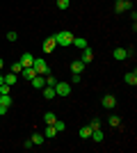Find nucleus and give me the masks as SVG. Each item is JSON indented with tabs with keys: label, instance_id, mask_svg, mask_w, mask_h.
<instances>
[{
	"label": "nucleus",
	"instance_id": "f3484780",
	"mask_svg": "<svg viewBox=\"0 0 137 153\" xmlns=\"http://www.w3.org/2000/svg\"><path fill=\"white\" fill-rule=\"evenodd\" d=\"M32 62H34V55H30V53H25V55L21 57V64H23V69H25V66H32Z\"/></svg>",
	"mask_w": 137,
	"mask_h": 153
},
{
	"label": "nucleus",
	"instance_id": "b1692460",
	"mask_svg": "<svg viewBox=\"0 0 137 153\" xmlns=\"http://www.w3.org/2000/svg\"><path fill=\"white\" fill-rule=\"evenodd\" d=\"M53 126H55V130H57V133H62V130L66 128V123L62 121V119H55V123H53Z\"/></svg>",
	"mask_w": 137,
	"mask_h": 153
},
{
	"label": "nucleus",
	"instance_id": "20e7f679",
	"mask_svg": "<svg viewBox=\"0 0 137 153\" xmlns=\"http://www.w3.org/2000/svg\"><path fill=\"white\" fill-rule=\"evenodd\" d=\"M128 9H133V0H114V12L117 14H124Z\"/></svg>",
	"mask_w": 137,
	"mask_h": 153
},
{
	"label": "nucleus",
	"instance_id": "2f4dec72",
	"mask_svg": "<svg viewBox=\"0 0 137 153\" xmlns=\"http://www.w3.org/2000/svg\"><path fill=\"white\" fill-rule=\"evenodd\" d=\"M2 66H5V62H2V59H0V71H2Z\"/></svg>",
	"mask_w": 137,
	"mask_h": 153
},
{
	"label": "nucleus",
	"instance_id": "423d86ee",
	"mask_svg": "<svg viewBox=\"0 0 137 153\" xmlns=\"http://www.w3.org/2000/svg\"><path fill=\"white\" fill-rule=\"evenodd\" d=\"M57 48V41H55V37H46L44 39V53H53Z\"/></svg>",
	"mask_w": 137,
	"mask_h": 153
},
{
	"label": "nucleus",
	"instance_id": "a878e982",
	"mask_svg": "<svg viewBox=\"0 0 137 153\" xmlns=\"http://www.w3.org/2000/svg\"><path fill=\"white\" fill-rule=\"evenodd\" d=\"M69 5H71V0H57V7L64 12V9H69Z\"/></svg>",
	"mask_w": 137,
	"mask_h": 153
},
{
	"label": "nucleus",
	"instance_id": "0eeeda50",
	"mask_svg": "<svg viewBox=\"0 0 137 153\" xmlns=\"http://www.w3.org/2000/svg\"><path fill=\"white\" fill-rule=\"evenodd\" d=\"M114 105H117V98H114V94H105V96H103V108L112 110Z\"/></svg>",
	"mask_w": 137,
	"mask_h": 153
},
{
	"label": "nucleus",
	"instance_id": "a211bd4d",
	"mask_svg": "<svg viewBox=\"0 0 137 153\" xmlns=\"http://www.w3.org/2000/svg\"><path fill=\"white\" fill-rule=\"evenodd\" d=\"M30 140H32V144H34V146H41L46 137H44V133H34L32 137H30Z\"/></svg>",
	"mask_w": 137,
	"mask_h": 153
},
{
	"label": "nucleus",
	"instance_id": "39448f33",
	"mask_svg": "<svg viewBox=\"0 0 137 153\" xmlns=\"http://www.w3.org/2000/svg\"><path fill=\"white\" fill-rule=\"evenodd\" d=\"M12 96H9V94H2V96H0V114H5V112H7V110H9V108H12Z\"/></svg>",
	"mask_w": 137,
	"mask_h": 153
},
{
	"label": "nucleus",
	"instance_id": "c756f323",
	"mask_svg": "<svg viewBox=\"0 0 137 153\" xmlns=\"http://www.w3.org/2000/svg\"><path fill=\"white\" fill-rule=\"evenodd\" d=\"M89 126H91V128H101V121H98V119H91Z\"/></svg>",
	"mask_w": 137,
	"mask_h": 153
},
{
	"label": "nucleus",
	"instance_id": "5701e85b",
	"mask_svg": "<svg viewBox=\"0 0 137 153\" xmlns=\"http://www.w3.org/2000/svg\"><path fill=\"white\" fill-rule=\"evenodd\" d=\"M107 123H110V126H112V128H119V126H121V119H119V117H117V114H112V117H110V119H107Z\"/></svg>",
	"mask_w": 137,
	"mask_h": 153
},
{
	"label": "nucleus",
	"instance_id": "f8f14e48",
	"mask_svg": "<svg viewBox=\"0 0 137 153\" xmlns=\"http://www.w3.org/2000/svg\"><path fill=\"white\" fill-rule=\"evenodd\" d=\"M71 46H76V48H80V51H82V48H87V39H82V37H73V41H71Z\"/></svg>",
	"mask_w": 137,
	"mask_h": 153
},
{
	"label": "nucleus",
	"instance_id": "393cba45",
	"mask_svg": "<svg viewBox=\"0 0 137 153\" xmlns=\"http://www.w3.org/2000/svg\"><path fill=\"white\" fill-rule=\"evenodd\" d=\"M21 71H23V64H21V62H14V64H12V73H16V76H19Z\"/></svg>",
	"mask_w": 137,
	"mask_h": 153
},
{
	"label": "nucleus",
	"instance_id": "2eb2a0df",
	"mask_svg": "<svg viewBox=\"0 0 137 153\" xmlns=\"http://www.w3.org/2000/svg\"><path fill=\"white\" fill-rule=\"evenodd\" d=\"M82 71H85V64L80 62V59L71 62V73H82Z\"/></svg>",
	"mask_w": 137,
	"mask_h": 153
},
{
	"label": "nucleus",
	"instance_id": "4be33fe9",
	"mask_svg": "<svg viewBox=\"0 0 137 153\" xmlns=\"http://www.w3.org/2000/svg\"><path fill=\"white\" fill-rule=\"evenodd\" d=\"M55 135H57L55 126H46V130H44V137H46V140H50V137H55Z\"/></svg>",
	"mask_w": 137,
	"mask_h": 153
},
{
	"label": "nucleus",
	"instance_id": "aec40b11",
	"mask_svg": "<svg viewBox=\"0 0 137 153\" xmlns=\"http://www.w3.org/2000/svg\"><path fill=\"white\" fill-rule=\"evenodd\" d=\"M55 119H57V114H55V112H46V114H44L46 126H53V123H55Z\"/></svg>",
	"mask_w": 137,
	"mask_h": 153
},
{
	"label": "nucleus",
	"instance_id": "c85d7f7f",
	"mask_svg": "<svg viewBox=\"0 0 137 153\" xmlns=\"http://www.w3.org/2000/svg\"><path fill=\"white\" fill-rule=\"evenodd\" d=\"M71 82H73V85L80 82V73H73V76H71Z\"/></svg>",
	"mask_w": 137,
	"mask_h": 153
},
{
	"label": "nucleus",
	"instance_id": "7ed1b4c3",
	"mask_svg": "<svg viewBox=\"0 0 137 153\" xmlns=\"http://www.w3.org/2000/svg\"><path fill=\"white\" fill-rule=\"evenodd\" d=\"M71 94V85L69 82H55V96H59V98H64V96Z\"/></svg>",
	"mask_w": 137,
	"mask_h": 153
},
{
	"label": "nucleus",
	"instance_id": "72a5a7b5",
	"mask_svg": "<svg viewBox=\"0 0 137 153\" xmlns=\"http://www.w3.org/2000/svg\"><path fill=\"white\" fill-rule=\"evenodd\" d=\"M0 117H2V114H0Z\"/></svg>",
	"mask_w": 137,
	"mask_h": 153
},
{
	"label": "nucleus",
	"instance_id": "bb28decb",
	"mask_svg": "<svg viewBox=\"0 0 137 153\" xmlns=\"http://www.w3.org/2000/svg\"><path fill=\"white\" fill-rule=\"evenodd\" d=\"M55 82H57V78H55V76H46V85L55 87Z\"/></svg>",
	"mask_w": 137,
	"mask_h": 153
},
{
	"label": "nucleus",
	"instance_id": "1a4fd4ad",
	"mask_svg": "<svg viewBox=\"0 0 137 153\" xmlns=\"http://www.w3.org/2000/svg\"><path fill=\"white\" fill-rule=\"evenodd\" d=\"M91 59H94V53H91V48L87 46V48H82V57H80V62L82 64H89Z\"/></svg>",
	"mask_w": 137,
	"mask_h": 153
},
{
	"label": "nucleus",
	"instance_id": "6ab92c4d",
	"mask_svg": "<svg viewBox=\"0 0 137 153\" xmlns=\"http://www.w3.org/2000/svg\"><path fill=\"white\" fill-rule=\"evenodd\" d=\"M16 80H19V76H16V73H5V85L14 87V85H16Z\"/></svg>",
	"mask_w": 137,
	"mask_h": 153
},
{
	"label": "nucleus",
	"instance_id": "473e14b6",
	"mask_svg": "<svg viewBox=\"0 0 137 153\" xmlns=\"http://www.w3.org/2000/svg\"><path fill=\"white\" fill-rule=\"evenodd\" d=\"M0 96H2V94H0Z\"/></svg>",
	"mask_w": 137,
	"mask_h": 153
},
{
	"label": "nucleus",
	"instance_id": "f257e3e1",
	"mask_svg": "<svg viewBox=\"0 0 137 153\" xmlns=\"http://www.w3.org/2000/svg\"><path fill=\"white\" fill-rule=\"evenodd\" d=\"M55 37V41H57V46H62V48H69L71 46V41H73V32H69V30H59L57 34H53Z\"/></svg>",
	"mask_w": 137,
	"mask_h": 153
},
{
	"label": "nucleus",
	"instance_id": "6e6552de",
	"mask_svg": "<svg viewBox=\"0 0 137 153\" xmlns=\"http://www.w3.org/2000/svg\"><path fill=\"white\" fill-rule=\"evenodd\" d=\"M30 85H32L34 89H44V87H46V78L44 76H34L32 80H30Z\"/></svg>",
	"mask_w": 137,
	"mask_h": 153
},
{
	"label": "nucleus",
	"instance_id": "412c9836",
	"mask_svg": "<svg viewBox=\"0 0 137 153\" xmlns=\"http://www.w3.org/2000/svg\"><path fill=\"white\" fill-rule=\"evenodd\" d=\"M78 135L82 137V140H89V135H91V126H82L78 130Z\"/></svg>",
	"mask_w": 137,
	"mask_h": 153
},
{
	"label": "nucleus",
	"instance_id": "9d476101",
	"mask_svg": "<svg viewBox=\"0 0 137 153\" xmlns=\"http://www.w3.org/2000/svg\"><path fill=\"white\" fill-rule=\"evenodd\" d=\"M89 137H91V140H94V142L98 144V142H103V137H105V135H103V130H101V128H91V135H89Z\"/></svg>",
	"mask_w": 137,
	"mask_h": 153
},
{
	"label": "nucleus",
	"instance_id": "f03ea898",
	"mask_svg": "<svg viewBox=\"0 0 137 153\" xmlns=\"http://www.w3.org/2000/svg\"><path fill=\"white\" fill-rule=\"evenodd\" d=\"M32 69L39 73V76H48L50 73V69H48V64L44 62L41 57H34V62H32Z\"/></svg>",
	"mask_w": 137,
	"mask_h": 153
},
{
	"label": "nucleus",
	"instance_id": "4468645a",
	"mask_svg": "<svg viewBox=\"0 0 137 153\" xmlns=\"http://www.w3.org/2000/svg\"><path fill=\"white\" fill-rule=\"evenodd\" d=\"M126 57H128V48H114V59L121 62V59H126Z\"/></svg>",
	"mask_w": 137,
	"mask_h": 153
},
{
	"label": "nucleus",
	"instance_id": "9b49d317",
	"mask_svg": "<svg viewBox=\"0 0 137 153\" xmlns=\"http://www.w3.org/2000/svg\"><path fill=\"white\" fill-rule=\"evenodd\" d=\"M41 91H44V98H46V101H53V98H55V87H50V85H46Z\"/></svg>",
	"mask_w": 137,
	"mask_h": 153
},
{
	"label": "nucleus",
	"instance_id": "dca6fc26",
	"mask_svg": "<svg viewBox=\"0 0 137 153\" xmlns=\"http://www.w3.org/2000/svg\"><path fill=\"white\" fill-rule=\"evenodd\" d=\"M124 80H126V85H133V87H135V85H137V73H135V71L126 73V76H124Z\"/></svg>",
	"mask_w": 137,
	"mask_h": 153
},
{
	"label": "nucleus",
	"instance_id": "7c9ffc66",
	"mask_svg": "<svg viewBox=\"0 0 137 153\" xmlns=\"http://www.w3.org/2000/svg\"><path fill=\"white\" fill-rule=\"evenodd\" d=\"M0 85H5V76L2 73H0Z\"/></svg>",
	"mask_w": 137,
	"mask_h": 153
},
{
	"label": "nucleus",
	"instance_id": "cd10ccee",
	"mask_svg": "<svg viewBox=\"0 0 137 153\" xmlns=\"http://www.w3.org/2000/svg\"><path fill=\"white\" fill-rule=\"evenodd\" d=\"M16 39H19V34H16V32H7V41H16Z\"/></svg>",
	"mask_w": 137,
	"mask_h": 153
},
{
	"label": "nucleus",
	"instance_id": "ddd939ff",
	"mask_svg": "<svg viewBox=\"0 0 137 153\" xmlns=\"http://www.w3.org/2000/svg\"><path fill=\"white\" fill-rule=\"evenodd\" d=\"M21 73H23V78H25V80H32L34 76H39V73H37V71H34L32 66H25V69L21 71Z\"/></svg>",
	"mask_w": 137,
	"mask_h": 153
}]
</instances>
